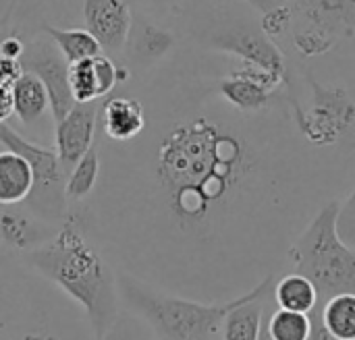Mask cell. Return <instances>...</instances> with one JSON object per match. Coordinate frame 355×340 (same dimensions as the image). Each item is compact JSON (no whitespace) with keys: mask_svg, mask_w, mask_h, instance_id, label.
Wrapping results in <instances>:
<instances>
[{"mask_svg":"<svg viewBox=\"0 0 355 340\" xmlns=\"http://www.w3.org/2000/svg\"><path fill=\"white\" fill-rule=\"evenodd\" d=\"M266 326L275 340H308L312 332V318L310 314L279 307L266 318Z\"/></svg>","mask_w":355,"mask_h":340,"instance_id":"obj_19","label":"cell"},{"mask_svg":"<svg viewBox=\"0 0 355 340\" xmlns=\"http://www.w3.org/2000/svg\"><path fill=\"white\" fill-rule=\"evenodd\" d=\"M12 316V297L8 287L0 280V330H6V324Z\"/></svg>","mask_w":355,"mask_h":340,"instance_id":"obj_27","label":"cell"},{"mask_svg":"<svg viewBox=\"0 0 355 340\" xmlns=\"http://www.w3.org/2000/svg\"><path fill=\"white\" fill-rule=\"evenodd\" d=\"M19 60L25 71L33 73L46 85L54 123L60 120L64 114H69V110L77 104L71 91V83H69L71 64L67 62L62 52L56 48L52 37L48 33L33 37L29 44H25V50Z\"/></svg>","mask_w":355,"mask_h":340,"instance_id":"obj_6","label":"cell"},{"mask_svg":"<svg viewBox=\"0 0 355 340\" xmlns=\"http://www.w3.org/2000/svg\"><path fill=\"white\" fill-rule=\"evenodd\" d=\"M23 64L19 58H10L0 54V85H8L12 87L17 83V79L23 75Z\"/></svg>","mask_w":355,"mask_h":340,"instance_id":"obj_23","label":"cell"},{"mask_svg":"<svg viewBox=\"0 0 355 340\" xmlns=\"http://www.w3.org/2000/svg\"><path fill=\"white\" fill-rule=\"evenodd\" d=\"M121 79H125V73L108 54H98L69 66V83L75 102H96L108 96Z\"/></svg>","mask_w":355,"mask_h":340,"instance_id":"obj_10","label":"cell"},{"mask_svg":"<svg viewBox=\"0 0 355 340\" xmlns=\"http://www.w3.org/2000/svg\"><path fill=\"white\" fill-rule=\"evenodd\" d=\"M272 297L281 310L289 312L312 314L318 307V291L314 283L300 272H289L277 278Z\"/></svg>","mask_w":355,"mask_h":340,"instance_id":"obj_14","label":"cell"},{"mask_svg":"<svg viewBox=\"0 0 355 340\" xmlns=\"http://www.w3.org/2000/svg\"><path fill=\"white\" fill-rule=\"evenodd\" d=\"M33 189L31 164L17 152L0 150V206L25 204Z\"/></svg>","mask_w":355,"mask_h":340,"instance_id":"obj_13","label":"cell"},{"mask_svg":"<svg viewBox=\"0 0 355 340\" xmlns=\"http://www.w3.org/2000/svg\"><path fill=\"white\" fill-rule=\"evenodd\" d=\"M148 125V110L135 98H110L102 106V129L112 141L127 143L144 133Z\"/></svg>","mask_w":355,"mask_h":340,"instance_id":"obj_11","label":"cell"},{"mask_svg":"<svg viewBox=\"0 0 355 340\" xmlns=\"http://www.w3.org/2000/svg\"><path fill=\"white\" fill-rule=\"evenodd\" d=\"M258 340H275L270 337V332H268V326H266V318H264V324H262V330H260V339Z\"/></svg>","mask_w":355,"mask_h":340,"instance_id":"obj_29","label":"cell"},{"mask_svg":"<svg viewBox=\"0 0 355 340\" xmlns=\"http://www.w3.org/2000/svg\"><path fill=\"white\" fill-rule=\"evenodd\" d=\"M58 231V224H52L27 206H0V247L19 256H25L44 243H48Z\"/></svg>","mask_w":355,"mask_h":340,"instance_id":"obj_9","label":"cell"},{"mask_svg":"<svg viewBox=\"0 0 355 340\" xmlns=\"http://www.w3.org/2000/svg\"><path fill=\"white\" fill-rule=\"evenodd\" d=\"M116 283L121 303L146 320L158 340H218L231 310L252 299L272 297L277 274L266 276L243 295L218 303L166 293L129 272H116Z\"/></svg>","mask_w":355,"mask_h":340,"instance_id":"obj_3","label":"cell"},{"mask_svg":"<svg viewBox=\"0 0 355 340\" xmlns=\"http://www.w3.org/2000/svg\"><path fill=\"white\" fill-rule=\"evenodd\" d=\"M310 318H312V332H310V339L308 340H339L337 337H333V334H331V330L324 326V322H322V316H320V310H318V307L310 314Z\"/></svg>","mask_w":355,"mask_h":340,"instance_id":"obj_25","label":"cell"},{"mask_svg":"<svg viewBox=\"0 0 355 340\" xmlns=\"http://www.w3.org/2000/svg\"><path fill=\"white\" fill-rule=\"evenodd\" d=\"M85 29L100 42L104 54H121L133 29V12L125 0H83Z\"/></svg>","mask_w":355,"mask_h":340,"instance_id":"obj_7","label":"cell"},{"mask_svg":"<svg viewBox=\"0 0 355 340\" xmlns=\"http://www.w3.org/2000/svg\"><path fill=\"white\" fill-rule=\"evenodd\" d=\"M264 110H239L210 85L177 116L146 125L152 287L218 303L277 274L297 235L283 222L289 181L272 160Z\"/></svg>","mask_w":355,"mask_h":340,"instance_id":"obj_1","label":"cell"},{"mask_svg":"<svg viewBox=\"0 0 355 340\" xmlns=\"http://www.w3.org/2000/svg\"><path fill=\"white\" fill-rule=\"evenodd\" d=\"M252 299L231 310L223 322V340H258L264 324V301Z\"/></svg>","mask_w":355,"mask_h":340,"instance_id":"obj_15","label":"cell"},{"mask_svg":"<svg viewBox=\"0 0 355 340\" xmlns=\"http://www.w3.org/2000/svg\"><path fill=\"white\" fill-rule=\"evenodd\" d=\"M0 145L21 154L33 170V189L25 206L40 218L60 224L69 214V199L64 191L67 170L54 147H44L25 139L8 123H0Z\"/></svg>","mask_w":355,"mask_h":340,"instance_id":"obj_5","label":"cell"},{"mask_svg":"<svg viewBox=\"0 0 355 340\" xmlns=\"http://www.w3.org/2000/svg\"><path fill=\"white\" fill-rule=\"evenodd\" d=\"M166 44L168 35L154 27H144L141 33L137 35V50L141 54H160L162 50H166Z\"/></svg>","mask_w":355,"mask_h":340,"instance_id":"obj_22","label":"cell"},{"mask_svg":"<svg viewBox=\"0 0 355 340\" xmlns=\"http://www.w3.org/2000/svg\"><path fill=\"white\" fill-rule=\"evenodd\" d=\"M15 114V102H12V87L0 85V123H8Z\"/></svg>","mask_w":355,"mask_h":340,"instance_id":"obj_26","label":"cell"},{"mask_svg":"<svg viewBox=\"0 0 355 340\" xmlns=\"http://www.w3.org/2000/svg\"><path fill=\"white\" fill-rule=\"evenodd\" d=\"M324 326L339 340H355V293H341L318 305Z\"/></svg>","mask_w":355,"mask_h":340,"instance_id":"obj_18","label":"cell"},{"mask_svg":"<svg viewBox=\"0 0 355 340\" xmlns=\"http://www.w3.org/2000/svg\"><path fill=\"white\" fill-rule=\"evenodd\" d=\"M98 179H100V152L98 145L94 143L67 172V181H64L67 199L71 204H81L98 187Z\"/></svg>","mask_w":355,"mask_h":340,"instance_id":"obj_16","label":"cell"},{"mask_svg":"<svg viewBox=\"0 0 355 340\" xmlns=\"http://www.w3.org/2000/svg\"><path fill=\"white\" fill-rule=\"evenodd\" d=\"M341 202L331 199L316 210L287 251V266L310 278L318 291V305L341 293H355V249L337 231Z\"/></svg>","mask_w":355,"mask_h":340,"instance_id":"obj_4","label":"cell"},{"mask_svg":"<svg viewBox=\"0 0 355 340\" xmlns=\"http://www.w3.org/2000/svg\"><path fill=\"white\" fill-rule=\"evenodd\" d=\"M102 108L96 102H77L69 114L54 123V150L69 172L71 166L94 145Z\"/></svg>","mask_w":355,"mask_h":340,"instance_id":"obj_8","label":"cell"},{"mask_svg":"<svg viewBox=\"0 0 355 340\" xmlns=\"http://www.w3.org/2000/svg\"><path fill=\"white\" fill-rule=\"evenodd\" d=\"M12 102H15L12 116L25 127H33L35 123L44 120L48 114L52 116L48 89L29 71H23V75L12 85Z\"/></svg>","mask_w":355,"mask_h":340,"instance_id":"obj_12","label":"cell"},{"mask_svg":"<svg viewBox=\"0 0 355 340\" xmlns=\"http://www.w3.org/2000/svg\"><path fill=\"white\" fill-rule=\"evenodd\" d=\"M15 340H58V339H56V334H52V332H48V330H44V328H33V330H25V332H21V334H19Z\"/></svg>","mask_w":355,"mask_h":340,"instance_id":"obj_28","label":"cell"},{"mask_svg":"<svg viewBox=\"0 0 355 340\" xmlns=\"http://www.w3.org/2000/svg\"><path fill=\"white\" fill-rule=\"evenodd\" d=\"M25 50V42L19 35H6L0 39V54L10 56V58H21Z\"/></svg>","mask_w":355,"mask_h":340,"instance_id":"obj_24","label":"cell"},{"mask_svg":"<svg viewBox=\"0 0 355 340\" xmlns=\"http://www.w3.org/2000/svg\"><path fill=\"white\" fill-rule=\"evenodd\" d=\"M21 260L85 312L96 340L121 314L116 272L94 241L87 212L69 210L56 235Z\"/></svg>","mask_w":355,"mask_h":340,"instance_id":"obj_2","label":"cell"},{"mask_svg":"<svg viewBox=\"0 0 355 340\" xmlns=\"http://www.w3.org/2000/svg\"><path fill=\"white\" fill-rule=\"evenodd\" d=\"M337 231H339V237L355 249V187L347 195V199L341 202L339 216H337Z\"/></svg>","mask_w":355,"mask_h":340,"instance_id":"obj_21","label":"cell"},{"mask_svg":"<svg viewBox=\"0 0 355 340\" xmlns=\"http://www.w3.org/2000/svg\"><path fill=\"white\" fill-rule=\"evenodd\" d=\"M98 340H158V337L146 320L125 310Z\"/></svg>","mask_w":355,"mask_h":340,"instance_id":"obj_20","label":"cell"},{"mask_svg":"<svg viewBox=\"0 0 355 340\" xmlns=\"http://www.w3.org/2000/svg\"><path fill=\"white\" fill-rule=\"evenodd\" d=\"M46 33L52 37L56 48L62 52L69 64L81 62L87 58H94L98 54H104L100 42L87 31V29H58V27H46Z\"/></svg>","mask_w":355,"mask_h":340,"instance_id":"obj_17","label":"cell"}]
</instances>
